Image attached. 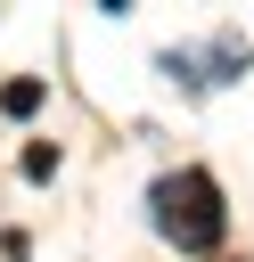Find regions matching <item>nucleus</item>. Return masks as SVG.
Here are the masks:
<instances>
[{
    "mask_svg": "<svg viewBox=\"0 0 254 262\" xmlns=\"http://www.w3.org/2000/svg\"><path fill=\"white\" fill-rule=\"evenodd\" d=\"M147 205H156V229H164L180 254H213V246H221V229H229L221 180H213L205 164H188V172H164V180L147 188Z\"/></svg>",
    "mask_w": 254,
    "mask_h": 262,
    "instance_id": "f257e3e1",
    "label": "nucleus"
},
{
    "mask_svg": "<svg viewBox=\"0 0 254 262\" xmlns=\"http://www.w3.org/2000/svg\"><path fill=\"white\" fill-rule=\"evenodd\" d=\"M33 106H41V82H33V74H25V82H0V115H8V123H25Z\"/></svg>",
    "mask_w": 254,
    "mask_h": 262,
    "instance_id": "f03ea898",
    "label": "nucleus"
},
{
    "mask_svg": "<svg viewBox=\"0 0 254 262\" xmlns=\"http://www.w3.org/2000/svg\"><path fill=\"white\" fill-rule=\"evenodd\" d=\"M49 172H57V147L33 139V147H25V180H49Z\"/></svg>",
    "mask_w": 254,
    "mask_h": 262,
    "instance_id": "7ed1b4c3",
    "label": "nucleus"
}]
</instances>
